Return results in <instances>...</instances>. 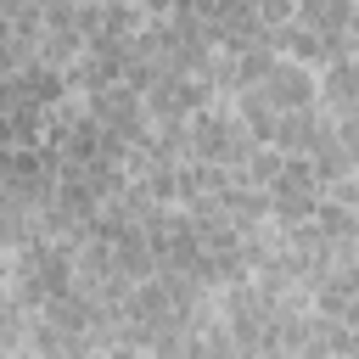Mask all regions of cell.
I'll return each instance as SVG.
<instances>
[{
	"label": "cell",
	"mask_w": 359,
	"mask_h": 359,
	"mask_svg": "<svg viewBox=\"0 0 359 359\" xmlns=\"http://www.w3.org/2000/svg\"><path fill=\"white\" fill-rule=\"evenodd\" d=\"M264 140L236 118L230 101H213L202 112H191V163H224V168H241Z\"/></svg>",
	"instance_id": "cell-1"
},
{
	"label": "cell",
	"mask_w": 359,
	"mask_h": 359,
	"mask_svg": "<svg viewBox=\"0 0 359 359\" xmlns=\"http://www.w3.org/2000/svg\"><path fill=\"white\" fill-rule=\"evenodd\" d=\"M280 112H303V107H320V67H309V62H292V56H280L275 67H269V79L258 84Z\"/></svg>",
	"instance_id": "cell-2"
},
{
	"label": "cell",
	"mask_w": 359,
	"mask_h": 359,
	"mask_svg": "<svg viewBox=\"0 0 359 359\" xmlns=\"http://www.w3.org/2000/svg\"><path fill=\"white\" fill-rule=\"evenodd\" d=\"M325 140H331V112L325 107H303V112H280L269 146H280L286 157H314Z\"/></svg>",
	"instance_id": "cell-3"
},
{
	"label": "cell",
	"mask_w": 359,
	"mask_h": 359,
	"mask_svg": "<svg viewBox=\"0 0 359 359\" xmlns=\"http://www.w3.org/2000/svg\"><path fill=\"white\" fill-rule=\"evenodd\" d=\"M320 107L337 118V112H359V50L320 67Z\"/></svg>",
	"instance_id": "cell-4"
},
{
	"label": "cell",
	"mask_w": 359,
	"mask_h": 359,
	"mask_svg": "<svg viewBox=\"0 0 359 359\" xmlns=\"http://www.w3.org/2000/svg\"><path fill=\"white\" fill-rule=\"evenodd\" d=\"M314 224H320V236H325L331 247H359V208H348V202H337V196H320Z\"/></svg>",
	"instance_id": "cell-5"
},
{
	"label": "cell",
	"mask_w": 359,
	"mask_h": 359,
	"mask_svg": "<svg viewBox=\"0 0 359 359\" xmlns=\"http://www.w3.org/2000/svg\"><path fill=\"white\" fill-rule=\"evenodd\" d=\"M359 0H297V22L320 28V34H353Z\"/></svg>",
	"instance_id": "cell-6"
},
{
	"label": "cell",
	"mask_w": 359,
	"mask_h": 359,
	"mask_svg": "<svg viewBox=\"0 0 359 359\" xmlns=\"http://www.w3.org/2000/svg\"><path fill=\"white\" fill-rule=\"evenodd\" d=\"M230 107H236V118L258 135V140H275V123H280V107L252 84V90H241V95H230Z\"/></svg>",
	"instance_id": "cell-7"
},
{
	"label": "cell",
	"mask_w": 359,
	"mask_h": 359,
	"mask_svg": "<svg viewBox=\"0 0 359 359\" xmlns=\"http://www.w3.org/2000/svg\"><path fill=\"white\" fill-rule=\"evenodd\" d=\"M280 168H286V151L264 140V146H258V151H252V157L241 163V180H247V185H264V191H269V185L280 180Z\"/></svg>",
	"instance_id": "cell-8"
},
{
	"label": "cell",
	"mask_w": 359,
	"mask_h": 359,
	"mask_svg": "<svg viewBox=\"0 0 359 359\" xmlns=\"http://www.w3.org/2000/svg\"><path fill=\"white\" fill-rule=\"evenodd\" d=\"M314 168H320V180H325V191H331V185H337V180H348V174H353L359 163H353V157H348V151L337 146V135H331V140H325V146L314 151Z\"/></svg>",
	"instance_id": "cell-9"
},
{
	"label": "cell",
	"mask_w": 359,
	"mask_h": 359,
	"mask_svg": "<svg viewBox=\"0 0 359 359\" xmlns=\"http://www.w3.org/2000/svg\"><path fill=\"white\" fill-rule=\"evenodd\" d=\"M331 135H337V146L359 163V112H337V118H331Z\"/></svg>",
	"instance_id": "cell-10"
},
{
	"label": "cell",
	"mask_w": 359,
	"mask_h": 359,
	"mask_svg": "<svg viewBox=\"0 0 359 359\" xmlns=\"http://www.w3.org/2000/svg\"><path fill=\"white\" fill-rule=\"evenodd\" d=\"M146 17H174V0H135Z\"/></svg>",
	"instance_id": "cell-11"
}]
</instances>
